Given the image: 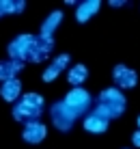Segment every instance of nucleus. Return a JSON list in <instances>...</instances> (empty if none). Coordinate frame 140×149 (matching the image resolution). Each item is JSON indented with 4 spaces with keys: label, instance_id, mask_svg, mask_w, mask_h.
<instances>
[{
    "label": "nucleus",
    "instance_id": "nucleus-1",
    "mask_svg": "<svg viewBox=\"0 0 140 149\" xmlns=\"http://www.w3.org/2000/svg\"><path fill=\"white\" fill-rule=\"evenodd\" d=\"M125 95L121 93L119 89L114 86H110V89L101 91L99 97H97V106L93 112H97V115L106 117L108 121L110 119H116V117H121L123 112H125Z\"/></svg>",
    "mask_w": 140,
    "mask_h": 149
},
{
    "label": "nucleus",
    "instance_id": "nucleus-14",
    "mask_svg": "<svg viewBox=\"0 0 140 149\" xmlns=\"http://www.w3.org/2000/svg\"><path fill=\"white\" fill-rule=\"evenodd\" d=\"M60 22H63V11H52L48 17H45V22L41 24V33L39 35H43V37H52Z\"/></svg>",
    "mask_w": 140,
    "mask_h": 149
},
{
    "label": "nucleus",
    "instance_id": "nucleus-9",
    "mask_svg": "<svg viewBox=\"0 0 140 149\" xmlns=\"http://www.w3.org/2000/svg\"><path fill=\"white\" fill-rule=\"evenodd\" d=\"M69 61H71V56L69 54H60V56H56L54 61L50 63V67L43 71V82H52V80H56L60 74H63V69H67V65H69Z\"/></svg>",
    "mask_w": 140,
    "mask_h": 149
},
{
    "label": "nucleus",
    "instance_id": "nucleus-2",
    "mask_svg": "<svg viewBox=\"0 0 140 149\" xmlns=\"http://www.w3.org/2000/svg\"><path fill=\"white\" fill-rule=\"evenodd\" d=\"M43 104L45 102L39 93H22L17 104L13 106V119L24 125L30 121H39L41 112H43Z\"/></svg>",
    "mask_w": 140,
    "mask_h": 149
},
{
    "label": "nucleus",
    "instance_id": "nucleus-8",
    "mask_svg": "<svg viewBox=\"0 0 140 149\" xmlns=\"http://www.w3.org/2000/svg\"><path fill=\"white\" fill-rule=\"evenodd\" d=\"M45 134H48V127H45L41 121H30V123H26V125H24V132H22L24 141L30 143V145H39V143H43Z\"/></svg>",
    "mask_w": 140,
    "mask_h": 149
},
{
    "label": "nucleus",
    "instance_id": "nucleus-10",
    "mask_svg": "<svg viewBox=\"0 0 140 149\" xmlns=\"http://www.w3.org/2000/svg\"><path fill=\"white\" fill-rule=\"evenodd\" d=\"M0 95H2L4 102H17L19 97H22V82H19L17 78L2 82V86H0Z\"/></svg>",
    "mask_w": 140,
    "mask_h": 149
},
{
    "label": "nucleus",
    "instance_id": "nucleus-18",
    "mask_svg": "<svg viewBox=\"0 0 140 149\" xmlns=\"http://www.w3.org/2000/svg\"><path fill=\"white\" fill-rule=\"evenodd\" d=\"M125 0H110V7H125Z\"/></svg>",
    "mask_w": 140,
    "mask_h": 149
},
{
    "label": "nucleus",
    "instance_id": "nucleus-7",
    "mask_svg": "<svg viewBox=\"0 0 140 149\" xmlns=\"http://www.w3.org/2000/svg\"><path fill=\"white\" fill-rule=\"evenodd\" d=\"M112 80H114V89H134L138 84V74L129 69L127 65H116L112 71Z\"/></svg>",
    "mask_w": 140,
    "mask_h": 149
},
{
    "label": "nucleus",
    "instance_id": "nucleus-17",
    "mask_svg": "<svg viewBox=\"0 0 140 149\" xmlns=\"http://www.w3.org/2000/svg\"><path fill=\"white\" fill-rule=\"evenodd\" d=\"M132 143H134L136 147H140V130H136V132H134V136H132Z\"/></svg>",
    "mask_w": 140,
    "mask_h": 149
},
{
    "label": "nucleus",
    "instance_id": "nucleus-15",
    "mask_svg": "<svg viewBox=\"0 0 140 149\" xmlns=\"http://www.w3.org/2000/svg\"><path fill=\"white\" fill-rule=\"evenodd\" d=\"M86 76H89V69H86L84 65L78 63V65H73V67L67 71V82H69V84L76 89V86H80L82 82L86 80Z\"/></svg>",
    "mask_w": 140,
    "mask_h": 149
},
{
    "label": "nucleus",
    "instance_id": "nucleus-5",
    "mask_svg": "<svg viewBox=\"0 0 140 149\" xmlns=\"http://www.w3.org/2000/svg\"><path fill=\"white\" fill-rule=\"evenodd\" d=\"M50 117H52V123H54L60 132H69L71 127H73V121H76V117L67 110V106L63 102H56L50 108Z\"/></svg>",
    "mask_w": 140,
    "mask_h": 149
},
{
    "label": "nucleus",
    "instance_id": "nucleus-12",
    "mask_svg": "<svg viewBox=\"0 0 140 149\" xmlns=\"http://www.w3.org/2000/svg\"><path fill=\"white\" fill-rule=\"evenodd\" d=\"M108 125H110V121L106 119V117L97 115V112H91V115L84 117V130L89 132H95V134H101V132L108 130Z\"/></svg>",
    "mask_w": 140,
    "mask_h": 149
},
{
    "label": "nucleus",
    "instance_id": "nucleus-19",
    "mask_svg": "<svg viewBox=\"0 0 140 149\" xmlns=\"http://www.w3.org/2000/svg\"><path fill=\"white\" fill-rule=\"evenodd\" d=\"M136 121H138V130H140V117H138V119H136Z\"/></svg>",
    "mask_w": 140,
    "mask_h": 149
},
{
    "label": "nucleus",
    "instance_id": "nucleus-16",
    "mask_svg": "<svg viewBox=\"0 0 140 149\" xmlns=\"http://www.w3.org/2000/svg\"><path fill=\"white\" fill-rule=\"evenodd\" d=\"M24 9H26L24 0H0V17L13 15V13H22Z\"/></svg>",
    "mask_w": 140,
    "mask_h": 149
},
{
    "label": "nucleus",
    "instance_id": "nucleus-6",
    "mask_svg": "<svg viewBox=\"0 0 140 149\" xmlns=\"http://www.w3.org/2000/svg\"><path fill=\"white\" fill-rule=\"evenodd\" d=\"M54 52V39L43 37V35H35L33 41V52H30V63H43L48 56Z\"/></svg>",
    "mask_w": 140,
    "mask_h": 149
},
{
    "label": "nucleus",
    "instance_id": "nucleus-13",
    "mask_svg": "<svg viewBox=\"0 0 140 149\" xmlns=\"http://www.w3.org/2000/svg\"><path fill=\"white\" fill-rule=\"evenodd\" d=\"M24 69V63L19 61H0V82H7V80H13L17 78V74Z\"/></svg>",
    "mask_w": 140,
    "mask_h": 149
},
{
    "label": "nucleus",
    "instance_id": "nucleus-4",
    "mask_svg": "<svg viewBox=\"0 0 140 149\" xmlns=\"http://www.w3.org/2000/svg\"><path fill=\"white\" fill-rule=\"evenodd\" d=\"M33 41H35V35H17L11 43H9L7 52H9V58L11 61H19V63H30V52H33Z\"/></svg>",
    "mask_w": 140,
    "mask_h": 149
},
{
    "label": "nucleus",
    "instance_id": "nucleus-11",
    "mask_svg": "<svg viewBox=\"0 0 140 149\" xmlns=\"http://www.w3.org/2000/svg\"><path fill=\"white\" fill-rule=\"evenodd\" d=\"M99 7H101V2H99V0H86V2L78 4V9H76V19H78L80 24L89 22L93 15L99 11Z\"/></svg>",
    "mask_w": 140,
    "mask_h": 149
},
{
    "label": "nucleus",
    "instance_id": "nucleus-3",
    "mask_svg": "<svg viewBox=\"0 0 140 149\" xmlns=\"http://www.w3.org/2000/svg\"><path fill=\"white\" fill-rule=\"evenodd\" d=\"M63 104L67 106V110L78 119V117H82L86 110L91 108V95H89V91H84L82 86H76V89H71L69 93L65 95Z\"/></svg>",
    "mask_w": 140,
    "mask_h": 149
}]
</instances>
